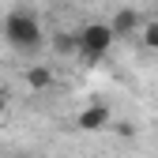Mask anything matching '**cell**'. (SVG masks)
Here are the masks:
<instances>
[{
    "label": "cell",
    "mask_w": 158,
    "mask_h": 158,
    "mask_svg": "<svg viewBox=\"0 0 158 158\" xmlns=\"http://www.w3.org/2000/svg\"><path fill=\"white\" fill-rule=\"evenodd\" d=\"M4 38L19 53H38L42 49V27H38V19L30 11H11L4 19Z\"/></svg>",
    "instance_id": "cell-1"
},
{
    "label": "cell",
    "mask_w": 158,
    "mask_h": 158,
    "mask_svg": "<svg viewBox=\"0 0 158 158\" xmlns=\"http://www.w3.org/2000/svg\"><path fill=\"white\" fill-rule=\"evenodd\" d=\"M113 42H117V34H113V27H109V23H87L83 30L75 34V49L83 53V56H90V60L106 56Z\"/></svg>",
    "instance_id": "cell-2"
},
{
    "label": "cell",
    "mask_w": 158,
    "mask_h": 158,
    "mask_svg": "<svg viewBox=\"0 0 158 158\" xmlns=\"http://www.w3.org/2000/svg\"><path fill=\"white\" fill-rule=\"evenodd\" d=\"M79 132H102V128H109V106H102V102H94V106H87L83 113H79Z\"/></svg>",
    "instance_id": "cell-3"
},
{
    "label": "cell",
    "mask_w": 158,
    "mask_h": 158,
    "mask_svg": "<svg viewBox=\"0 0 158 158\" xmlns=\"http://www.w3.org/2000/svg\"><path fill=\"white\" fill-rule=\"evenodd\" d=\"M113 34L117 38H124V34H135V30H139V11H132V8H121V11H117L113 15Z\"/></svg>",
    "instance_id": "cell-4"
},
{
    "label": "cell",
    "mask_w": 158,
    "mask_h": 158,
    "mask_svg": "<svg viewBox=\"0 0 158 158\" xmlns=\"http://www.w3.org/2000/svg\"><path fill=\"white\" fill-rule=\"evenodd\" d=\"M27 83H30V90H49V87H53V72H49L45 64H38V68L27 72Z\"/></svg>",
    "instance_id": "cell-5"
},
{
    "label": "cell",
    "mask_w": 158,
    "mask_h": 158,
    "mask_svg": "<svg viewBox=\"0 0 158 158\" xmlns=\"http://www.w3.org/2000/svg\"><path fill=\"white\" fill-rule=\"evenodd\" d=\"M139 38H143V49H158V19L139 23Z\"/></svg>",
    "instance_id": "cell-6"
},
{
    "label": "cell",
    "mask_w": 158,
    "mask_h": 158,
    "mask_svg": "<svg viewBox=\"0 0 158 158\" xmlns=\"http://www.w3.org/2000/svg\"><path fill=\"white\" fill-rule=\"evenodd\" d=\"M53 49L60 53V56H68V53H79V49H75V34H56V38H53Z\"/></svg>",
    "instance_id": "cell-7"
},
{
    "label": "cell",
    "mask_w": 158,
    "mask_h": 158,
    "mask_svg": "<svg viewBox=\"0 0 158 158\" xmlns=\"http://www.w3.org/2000/svg\"><path fill=\"white\" fill-rule=\"evenodd\" d=\"M4 106H8V98H4V90H0V117H4Z\"/></svg>",
    "instance_id": "cell-8"
}]
</instances>
